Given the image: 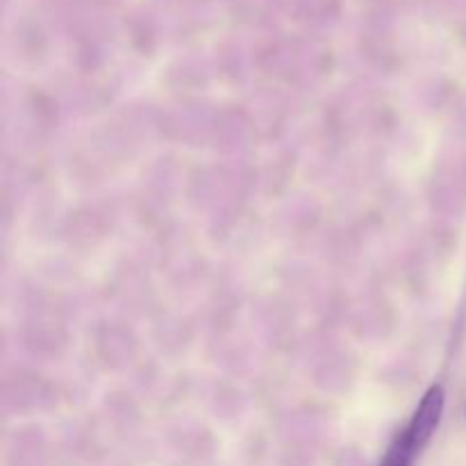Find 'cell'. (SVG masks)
I'll use <instances>...</instances> for the list:
<instances>
[{
	"instance_id": "cell-2",
	"label": "cell",
	"mask_w": 466,
	"mask_h": 466,
	"mask_svg": "<svg viewBox=\"0 0 466 466\" xmlns=\"http://www.w3.org/2000/svg\"><path fill=\"white\" fill-rule=\"evenodd\" d=\"M419 455L414 453V449L410 446L408 437H405V432H399V437H396L394 441H391V446L387 449L385 458H382L380 466H412L414 460H417Z\"/></svg>"
},
{
	"instance_id": "cell-1",
	"label": "cell",
	"mask_w": 466,
	"mask_h": 466,
	"mask_svg": "<svg viewBox=\"0 0 466 466\" xmlns=\"http://www.w3.org/2000/svg\"><path fill=\"white\" fill-rule=\"evenodd\" d=\"M446 408V391L441 385H431L428 391L423 394L421 403L414 410L412 419H410L408 428H405V437H408L410 446L414 449V453L421 455L426 451V446L431 444L435 432L440 431L441 417H444Z\"/></svg>"
}]
</instances>
